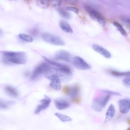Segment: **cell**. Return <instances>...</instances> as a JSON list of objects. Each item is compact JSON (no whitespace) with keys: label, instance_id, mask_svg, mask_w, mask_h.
Listing matches in <instances>:
<instances>
[{"label":"cell","instance_id":"e0dca14e","mask_svg":"<svg viewBox=\"0 0 130 130\" xmlns=\"http://www.w3.org/2000/svg\"><path fill=\"white\" fill-rule=\"evenodd\" d=\"M80 86L78 83L75 84L71 87L70 95L72 98L77 96L80 90Z\"/></svg>","mask_w":130,"mask_h":130},{"label":"cell","instance_id":"603a6c76","mask_svg":"<svg viewBox=\"0 0 130 130\" xmlns=\"http://www.w3.org/2000/svg\"><path fill=\"white\" fill-rule=\"evenodd\" d=\"M14 103V102L12 101H7L5 102L0 100V107L1 108L5 109L7 108L8 105H12Z\"/></svg>","mask_w":130,"mask_h":130},{"label":"cell","instance_id":"8992f818","mask_svg":"<svg viewBox=\"0 0 130 130\" xmlns=\"http://www.w3.org/2000/svg\"><path fill=\"white\" fill-rule=\"evenodd\" d=\"M72 63L77 68L81 70H88L91 68V66L82 58L75 56L72 60Z\"/></svg>","mask_w":130,"mask_h":130},{"label":"cell","instance_id":"ba28073f","mask_svg":"<svg viewBox=\"0 0 130 130\" xmlns=\"http://www.w3.org/2000/svg\"><path fill=\"white\" fill-rule=\"evenodd\" d=\"M42 57L46 62L49 64L55 66L61 72L68 74L72 73L70 68L68 66L64 64L55 62L45 56Z\"/></svg>","mask_w":130,"mask_h":130},{"label":"cell","instance_id":"8fae6325","mask_svg":"<svg viewBox=\"0 0 130 130\" xmlns=\"http://www.w3.org/2000/svg\"><path fill=\"white\" fill-rule=\"evenodd\" d=\"M93 49L96 52L101 54L106 58H108L111 57L110 52L101 46L96 44L92 45Z\"/></svg>","mask_w":130,"mask_h":130},{"label":"cell","instance_id":"2e32d148","mask_svg":"<svg viewBox=\"0 0 130 130\" xmlns=\"http://www.w3.org/2000/svg\"><path fill=\"white\" fill-rule=\"evenodd\" d=\"M59 26L61 29L64 31L68 33L72 34L73 30L69 23L67 21L61 20L59 23Z\"/></svg>","mask_w":130,"mask_h":130},{"label":"cell","instance_id":"4316f807","mask_svg":"<svg viewBox=\"0 0 130 130\" xmlns=\"http://www.w3.org/2000/svg\"><path fill=\"white\" fill-rule=\"evenodd\" d=\"M122 82L124 86L130 87V77H126L123 79Z\"/></svg>","mask_w":130,"mask_h":130},{"label":"cell","instance_id":"4fadbf2b","mask_svg":"<svg viewBox=\"0 0 130 130\" xmlns=\"http://www.w3.org/2000/svg\"><path fill=\"white\" fill-rule=\"evenodd\" d=\"M118 104L120 112L123 114L127 113L130 108L127 99H121L118 102Z\"/></svg>","mask_w":130,"mask_h":130},{"label":"cell","instance_id":"277c9868","mask_svg":"<svg viewBox=\"0 0 130 130\" xmlns=\"http://www.w3.org/2000/svg\"><path fill=\"white\" fill-rule=\"evenodd\" d=\"M41 37L45 41L51 44L58 45L64 44L63 41L59 37L47 32H43L41 34Z\"/></svg>","mask_w":130,"mask_h":130},{"label":"cell","instance_id":"1f68e13d","mask_svg":"<svg viewBox=\"0 0 130 130\" xmlns=\"http://www.w3.org/2000/svg\"><path fill=\"white\" fill-rule=\"evenodd\" d=\"M129 23H130V21H129Z\"/></svg>","mask_w":130,"mask_h":130},{"label":"cell","instance_id":"484cf974","mask_svg":"<svg viewBox=\"0 0 130 130\" xmlns=\"http://www.w3.org/2000/svg\"><path fill=\"white\" fill-rule=\"evenodd\" d=\"M50 6L53 7L60 5L61 3L60 0H49Z\"/></svg>","mask_w":130,"mask_h":130},{"label":"cell","instance_id":"5b68a950","mask_svg":"<svg viewBox=\"0 0 130 130\" xmlns=\"http://www.w3.org/2000/svg\"><path fill=\"white\" fill-rule=\"evenodd\" d=\"M48 62H43L39 64L35 69L31 76L32 80L36 79L41 74L44 73L51 66Z\"/></svg>","mask_w":130,"mask_h":130},{"label":"cell","instance_id":"44dd1931","mask_svg":"<svg viewBox=\"0 0 130 130\" xmlns=\"http://www.w3.org/2000/svg\"><path fill=\"white\" fill-rule=\"evenodd\" d=\"M113 24V25L117 27L118 30L123 36L125 37L127 36V34L126 32L120 24L116 22H114Z\"/></svg>","mask_w":130,"mask_h":130},{"label":"cell","instance_id":"7a4b0ae2","mask_svg":"<svg viewBox=\"0 0 130 130\" xmlns=\"http://www.w3.org/2000/svg\"><path fill=\"white\" fill-rule=\"evenodd\" d=\"M44 76L50 80L49 86L57 90L61 87L60 71L57 68H50L44 74Z\"/></svg>","mask_w":130,"mask_h":130},{"label":"cell","instance_id":"7c38bea8","mask_svg":"<svg viewBox=\"0 0 130 130\" xmlns=\"http://www.w3.org/2000/svg\"><path fill=\"white\" fill-rule=\"evenodd\" d=\"M54 103L56 108L60 110L65 109L69 107L70 103L66 100L63 99H57L54 101Z\"/></svg>","mask_w":130,"mask_h":130},{"label":"cell","instance_id":"6da1fadb","mask_svg":"<svg viewBox=\"0 0 130 130\" xmlns=\"http://www.w3.org/2000/svg\"><path fill=\"white\" fill-rule=\"evenodd\" d=\"M1 54L2 62L6 65L24 64L27 60V55L23 52L4 51Z\"/></svg>","mask_w":130,"mask_h":130},{"label":"cell","instance_id":"ffe728a7","mask_svg":"<svg viewBox=\"0 0 130 130\" xmlns=\"http://www.w3.org/2000/svg\"><path fill=\"white\" fill-rule=\"evenodd\" d=\"M36 3L39 6L42 8H47L50 6L49 0H37Z\"/></svg>","mask_w":130,"mask_h":130},{"label":"cell","instance_id":"d4e9b609","mask_svg":"<svg viewBox=\"0 0 130 130\" xmlns=\"http://www.w3.org/2000/svg\"><path fill=\"white\" fill-rule=\"evenodd\" d=\"M101 91L106 94L111 95L119 96L120 94L118 92L107 90H102Z\"/></svg>","mask_w":130,"mask_h":130},{"label":"cell","instance_id":"52a82bcc","mask_svg":"<svg viewBox=\"0 0 130 130\" xmlns=\"http://www.w3.org/2000/svg\"><path fill=\"white\" fill-rule=\"evenodd\" d=\"M86 9L89 12L90 15L92 19L97 21L102 26H104L106 23L105 20L99 12L89 7H87Z\"/></svg>","mask_w":130,"mask_h":130},{"label":"cell","instance_id":"4dcf8cb0","mask_svg":"<svg viewBox=\"0 0 130 130\" xmlns=\"http://www.w3.org/2000/svg\"><path fill=\"white\" fill-rule=\"evenodd\" d=\"M126 130H130V127L128 128Z\"/></svg>","mask_w":130,"mask_h":130},{"label":"cell","instance_id":"f1b7e54d","mask_svg":"<svg viewBox=\"0 0 130 130\" xmlns=\"http://www.w3.org/2000/svg\"><path fill=\"white\" fill-rule=\"evenodd\" d=\"M71 101L74 103L79 104L80 103L81 100L80 98L76 96L72 98Z\"/></svg>","mask_w":130,"mask_h":130},{"label":"cell","instance_id":"30bf717a","mask_svg":"<svg viewBox=\"0 0 130 130\" xmlns=\"http://www.w3.org/2000/svg\"><path fill=\"white\" fill-rule=\"evenodd\" d=\"M54 58L57 60H60L68 62L71 60V55L68 52L64 50H61L56 53Z\"/></svg>","mask_w":130,"mask_h":130},{"label":"cell","instance_id":"ac0fdd59","mask_svg":"<svg viewBox=\"0 0 130 130\" xmlns=\"http://www.w3.org/2000/svg\"><path fill=\"white\" fill-rule=\"evenodd\" d=\"M55 115L58 117L62 122L72 121V119L71 117L67 115L59 113H56Z\"/></svg>","mask_w":130,"mask_h":130},{"label":"cell","instance_id":"f546056e","mask_svg":"<svg viewBox=\"0 0 130 130\" xmlns=\"http://www.w3.org/2000/svg\"><path fill=\"white\" fill-rule=\"evenodd\" d=\"M128 101L129 104V107L130 108V99H127Z\"/></svg>","mask_w":130,"mask_h":130},{"label":"cell","instance_id":"83f0119b","mask_svg":"<svg viewBox=\"0 0 130 130\" xmlns=\"http://www.w3.org/2000/svg\"><path fill=\"white\" fill-rule=\"evenodd\" d=\"M66 9L68 10L73 11L76 13H77L79 11L77 8L72 6H68L66 7Z\"/></svg>","mask_w":130,"mask_h":130},{"label":"cell","instance_id":"d6986e66","mask_svg":"<svg viewBox=\"0 0 130 130\" xmlns=\"http://www.w3.org/2000/svg\"><path fill=\"white\" fill-rule=\"evenodd\" d=\"M57 10L60 15L62 17L66 19H69L71 17L70 14L61 8H57Z\"/></svg>","mask_w":130,"mask_h":130},{"label":"cell","instance_id":"5bb4252c","mask_svg":"<svg viewBox=\"0 0 130 130\" xmlns=\"http://www.w3.org/2000/svg\"><path fill=\"white\" fill-rule=\"evenodd\" d=\"M4 90L7 94L12 97L16 98L19 96L18 91L13 86L9 85H6L4 87Z\"/></svg>","mask_w":130,"mask_h":130},{"label":"cell","instance_id":"cb8c5ba5","mask_svg":"<svg viewBox=\"0 0 130 130\" xmlns=\"http://www.w3.org/2000/svg\"><path fill=\"white\" fill-rule=\"evenodd\" d=\"M71 89V87L68 85H65L62 88V91L65 94L70 95Z\"/></svg>","mask_w":130,"mask_h":130},{"label":"cell","instance_id":"7402d4cb","mask_svg":"<svg viewBox=\"0 0 130 130\" xmlns=\"http://www.w3.org/2000/svg\"><path fill=\"white\" fill-rule=\"evenodd\" d=\"M19 37L22 40L28 42H32L33 40L31 37L25 34H19Z\"/></svg>","mask_w":130,"mask_h":130},{"label":"cell","instance_id":"3957f363","mask_svg":"<svg viewBox=\"0 0 130 130\" xmlns=\"http://www.w3.org/2000/svg\"><path fill=\"white\" fill-rule=\"evenodd\" d=\"M110 98V95L108 94L96 98L93 100L91 108L94 111H101L105 106Z\"/></svg>","mask_w":130,"mask_h":130},{"label":"cell","instance_id":"9a60e30c","mask_svg":"<svg viewBox=\"0 0 130 130\" xmlns=\"http://www.w3.org/2000/svg\"><path fill=\"white\" fill-rule=\"evenodd\" d=\"M115 113V107L113 104H111L106 111L104 122L106 123L114 117Z\"/></svg>","mask_w":130,"mask_h":130},{"label":"cell","instance_id":"9c48e42d","mask_svg":"<svg viewBox=\"0 0 130 130\" xmlns=\"http://www.w3.org/2000/svg\"><path fill=\"white\" fill-rule=\"evenodd\" d=\"M51 102L50 99L45 95L44 98L40 101V104L36 108L34 112L35 114H38L40 111L46 109L49 105Z\"/></svg>","mask_w":130,"mask_h":130}]
</instances>
